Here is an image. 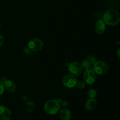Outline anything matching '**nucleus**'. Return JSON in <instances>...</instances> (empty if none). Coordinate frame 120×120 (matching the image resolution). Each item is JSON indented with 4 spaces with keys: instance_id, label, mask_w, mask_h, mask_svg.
<instances>
[{
    "instance_id": "1",
    "label": "nucleus",
    "mask_w": 120,
    "mask_h": 120,
    "mask_svg": "<svg viewBox=\"0 0 120 120\" xmlns=\"http://www.w3.org/2000/svg\"><path fill=\"white\" fill-rule=\"evenodd\" d=\"M103 20L108 25L116 26L120 22V14L116 9H108L103 15Z\"/></svg>"
},
{
    "instance_id": "2",
    "label": "nucleus",
    "mask_w": 120,
    "mask_h": 120,
    "mask_svg": "<svg viewBox=\"0 0 120 120\" xmlns=\"http://www.w3.org/2000/svg\"><path fill=\"white\" fill-rule=\"evenodd\" d=\"M60 106L57 100H49L44 104V110L48 114L55 115L58 112Z\"/></svg>"
},
{
    "instance_id": "3",
    "label": "nucleus",
    "mask_w": 120,
    "mask_h": 120,
    "mask_svg": "<svg viewBox=\"0 0 120 120\" xmlns=\"http://www.w3.org/2000/svg\"><path fill=\"white\" fill-rule=\"evenodd\" d=\"M93 70L96 74L103 75L107 73L109 70V66L104 61H96L93 65Z\"/></svg>"
},
{
    "instance_id": "4",
    "label": "nucleus",
    "mask_w": 120,
    "mask_h": 120,
    "mask_svg": "<svg viewBox=\"0 0 120 120\" xmlns=\"http://www.w3.org/2000/svg\"><path fill=\"white\" fill-rule=\"evenodd\" d=\"M97 76L93 69H88L85 70L83 74V80L84 83L87 84H92L96 81Z\"/></svg>"
},
{
    "instance_id": "5",
    "label": "nucleus",
    "mask_w": 120,
    "mask_h": 120,
    "mask_svg": "<svg viewBox=\"0 0 120 120\" xmlns=\"http://www.w3.org/2000/svg\"><path fill=\"white\" fill-rule=\"evenodd\" d=\"M77 80L72 75H67L62 79V83L64 86L68 88H73L76 86Z\"/></svg>"
},
{
    "instance_id": "6",
    "label": "nucleus",
    "mask_w": 120,
    "mask_h": 120,
    "mask_svg": "<svg viewBox=\"0 0 120 120\" xmlns=\"http://www.w3.org/2000/svg\"><path fill=\"white\" fill-rule=\"evenodd\" d=\"M69 71L70 73L75 76H79L82 72V66L77 62H73L69 64L68 66Z\"/></svg>"
},
{
    "instance_id": "7",
    "label": "nucleus",
    "mask_w": 120,
    "mask_h": 120,
    "mask_svg": "<svg viewBox=\"0 0 120 120\" xmlns=\"http://www.w3.org/2000/svg\"><path fill=\"white\" fill-rule=\"evenodd\" d=\"M43 46L42 40L38 38L31 39L28 43V48L32 51H39L42 49Z\"/></svg>"
},
{
    "instance_id": "8",
    "label": "nucleus",
    "mask_w": 120,
    "mask_h": 120,
    "mask_svg": "<svg viewBox=\"0 0 120 120\" xmlns=\"http://www.w3.org/2000/svg\"><path fill=\"white\" fill-rule=\"evenodd\" d=\"M1 82L3 83L5 89L8 91L13 92V91L16 90V86L14 81L8 79L2 78Z\"/></svg>"
},
{
    "instance_id": "9",
    "label": "nucleus",
    "mask_w": 120,
    "mask_h": 120,
    "mask_svg": "<svg viewBox=\"0 0 120 120\" xmlns=\"http://www.w3.org/2000/svg\"><path fill=\"white\" fill-rule=\"evenodd\" d=\"M11 117L10 110L6 107L0 105V120H9Z\"/></svg>"
},
{
    "instance_id": "10",
    "label": "nucleus",
    "mask_w": 120,
    "mask_h": 120,
    "mask_svg": "<svg viewBox=\"0 0 120 120\" xmlns=\"http://www.w3.org/2000/svg\"><path fill=\"white\" fill-rule=\"evenodd\" d=\"M105 23L103 20H99L95 25V30L98 34H103L106 30Z\"/></svg>"
},
{
    "instance_id": "11",
    "label": "nucleus",
    "mask_w": 120,
    "mask_h": 120,
    "mask_svg": "<svg viewBox=\"0 0 120 120\" xmlns=\"http://www.w3.org/2000/svg\"><path fill=\"white\" fill-rule=\"evenodd\" d=\"M97 101L95 98H89L85 104V108L88 111H93L96 108Z\"/></svg>"
},
{
    "instance_id": "12",
    "label": "nucleus",
    "mask_w": 120,
    "mask_h": 120,
    "mask_svg": "<svg viewBox=\"0 0 120 120\" xmlns=\"http://www.w3.org/2000/svg\"><path fill=\"white\" fill-rule=\"evenodd\" d=\"M59 117L62 120H70L71 117V113L69 109H63L60 111Z\"/></svg>"
},
{
    "instance_id": "13",
    "label": "nucleus",
    "mask_w": 120,
    "mask_h": 120,
    "mask_svg": "<svg viewBox=\"0 0 120 120\" xmlns=\"http://www.w3.org/2000/svg\"><path fill=\"white\" fill-rule=\"evenodd\" d=\"M92 65L93 64H91L87 59L84 60L81 64L82 69L84 70H88V69H92Z\"/></svg>"
},
{
    "instance_id": "14",
    "label": "nucleus",
    "mask_w": 120,
    "mask_h": 120,
    "mask_svg": "<svg viewBox=\"0 0 120 120\" xmlns=\"http://www.w3.org/2000/svg\"><path fill=\"white\" fill-rule=\"evenodd\" d=\"M25 109L28 112H31L35 109V105H34V103L32 101H28L26 103Z\"/></svg>"
},
{
    "instance_id": "15",
    "label": "nucleus",
    "mask_w": 120,
    "mask_h": 120,
    "mask_svg": "<svg viewBox=\"0 0 120 120\" xmlns=\"http://www.w3.org/2000/svg\"><path fill=\"white\" fill-rule=\"evenodd\" d=\"M87 95L89 97V98H95L97 96V91L94 89H91L88 90Z\"/></svg>"
},
{
    "instance_id": "16",
    "label": "nucleus",
    "mask_w": 120,
    "mask_h": 120,
    "mask_svg": "<svg viewBox=\"0 0 120 120\" xmlns=\"http://www.w3.org/2000/svg\"><path fill=\"white\" fill-rule=\"evenodd\" d=\"M76 87L78 89H83L86 86V83L84 82H83L82 80H78L76 82Z\"/></svg>"
},
{
    "instance_id": "17",
    "label": "nucleus",
    "mask_w": 120,
    "mask_h": 120,
    "mask_svg": "<svg viewBox=\"0 0 120 120\" xmlns=\"http://www.w3.org/2000/svg\"><path fill=\"white\" fill-rule=\"evenodd\" d=\"M57 101H59V103L60 104V106L63 107H66L69 105V103L68 102V101L66 100H62V99L59 98V99H57Z\"/></svg>"
},
{
    "instance_id": "18",
    "label": "nucleus",
    "mask_w": 120,
    "mask_h": 120,
    "mask_svg": "<svg viewBox=\"0 0 120 120\" xmlns=\"http://www.w3.org/2000/svg\"><path fill=\"white\" fill-rule=\"evenodd\" d=\"M87 60L91 64H93V65L94 63L97 61L94 56H92V55H91V56H88L87 57Z\"/></svg>"
},
{
    "instance_id": "19",
    "label": "nucleus",
    "mask_w": 120,
    "mask_h": 120,
    "mask_svg": "<svg viewBox=\"0 0 120 120\" xmlns=\"http://www.w3.org/2000/svg\"><path fill=\"white\" fill-rule=\"evenodd\" d=\"M4 90H5V87H4V86L3 83L0 81V96L2 95V94L4 93Z\"/></svg>"
},
{
    "instance_id": "20",
    "label": "nucleus",
    "mask_w": 120,
    "mask_h": 120,
    "mask_svg": "<svg viewBox=\"0 0 120 120\" xmlns=\"http://www.w3.org/2000/svg\"><path fill=\"white\" fill-rule=\"evenodd\" d=\"M22 100L23 103H26L27 102L29 101V98H28V97H27L26 96H23V97H22Z\"/></svg>"
},
{
    "instance_id": "21",
    "label": "nucleus",
    "mask_w": 120,
    "mask_h": 120,
    "mask_svg": "<svg viewBox=\"0 0 120 120\" xmlns=\"http://www.w3.org/2000/svg\"><path fill=\"white\" fill-rule=\"evenodd\" d=\"M4 43V38L3 36L0 34V47H1L2 46Z\"/></svg>"
},
{
    "instance_id": "22",
    "label": "nucleus",
    "mask_w": 120,
    "mask_h": 120,
    "mask_svg": "<svg viewBox=\"0 0 120 120\" xmlns=\"http://www.w3.org/2000/svg\"><path fill=\"white\" fill-rule=\"evenodd\" d=\"M120 48H118V50H117V56H118V58H120Z\"/></svg>"
},
{
    "instance_id": "23",
    "label": "nucleus",
    "mask_w": 120,
    "mask_h": 120,
    "mask_svg": "<svg viewBox=\"0 0 120 120\" xmlns=\"http://www.w3.org/2000/svg\"><path fill=\"white\" fill-rule=\"evenodd\" d=\"M0 28H1V23H0Z\"/></svg>"
}]
</instances>
